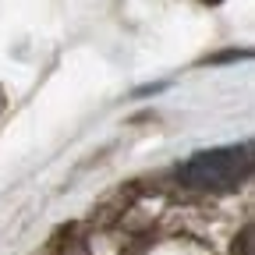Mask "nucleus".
Instances as JSON below:
<instances>
[{
	"mask_svg": "<svg viewBox=\"0 0 255 255\" xmlns=\"http://www.w3.org/2000/svg\"><path fill=\"white\" fill-rule=\"evenodd\" d=\"M181 184L195 188V191H213V195H227L238 191L252 177V145H227V149H209L191 156L188 163L177 170Z\"/></svg>",
	"mask_w": 255,
	"mask_h": 255,
	"instance_id": "nucleus-1",
	"label": "nucleus"
},
{
	"mask_svg": "<svg viewBox=\"0 0 255 255\" xmlns=\"http://www.w3.org/2000/svg\"><path fill=\"white\" fill-rule=\"evenodd\" d=\"M241 255H252V227L241 231Z\"/></svg>",
	"mask_w": 255,
	"mask_h": 255,
	"instance_id": "nucleus-2",
	"label": "nucleus"
},
{
	"mask_svg": "<svg viewBox=\"0 0 255 255\" xmlns=\"http://www.w3.org/2000/svg\"><path fill=\"white\" fill-rule=\"evenodd\" d=\"M202 4H223V0H202Z\"/></svg>",
	"mask_w": 255,
	"mask_h": 255,
	"instance_id": "nucleus-3",
	"label": "nucleus"
}]
</instances>
